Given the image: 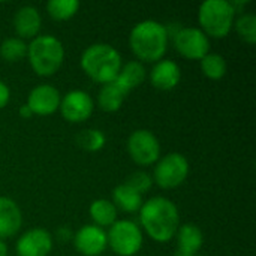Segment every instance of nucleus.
<instances>
[{
    "label": "nucleus",
    "instance_id": "20e7f679",
    "mask_svg": "<svg viewBox=\"0 0 256 256\" xmlns=\"http://www.w3.org/2000/svg\"><path fill=\"white\" fill-rule=\"evenodd\" d=\"M64 45L54 34H39L27 44V58L38 76L56 75L64 63Z\"/></svg>",
    "mask_w": 256,
    "mask_h": 256
},
{
    "label": "nucleus",
    "instance_id": "c85d7f7f",
    "mask_svg": "<svg viewBox=\"0 0 256 256\" xmlns=\"http://www.w3.org/2000/svg\"><path fill=\"white\" fill-rule=\"evenodd\" d=\"M56 237L60 242H70L74 238V231L69 226H58L57 232H56Z\"/></svg>",
    "mask_w": 256,
    "mask_h": 256
},
{
    "label": "nucleus",
    "instance_id": "aec40b11",
    "mask_svg": "<svg viewBox=\"0 0 256 256\" xmlns=\"http://www.w3.org/2000/svg\"><path fill=\"white\" fill-rule=\"evenodd\" d=\"M111 201L117 210H122L124 213H138L144 202L142 195L126 183H122L114 188Z\"/></svg>",
    "mask_w": 256,
    "mask_h": 256
},
{
    "label": "nucleus",
    "instance_id": "4468645a",
    "mask_svg": "<svg viewBox=\"0 0 256 256\" xmlns=\"http://www.w3.org/2000/svg\"><path fill=\"white\" fill-rule=\"evenodd\" d=\"M12 27L15 36L22 40H32L40 34L42 28V16L36 6L24 4L18 8L12 18Z\"/></svg>",
    "mask_w": 256,
    "mask_h": 256
},
{
    "label": "nucleus",
    "instance_id": "393cba45",
    "mask_svg": "<svg viewBox=\"0 0 256 256\" xmlns=\"http://www.w3.org/2000/svg\"><path fill=\"white\" fill-rule=\"evenodd\" d=\"M80 6L78 0H50L46 3V12L56 21H68L78 14Z\"/></svg>",
    "mask_w": 256,
    "mask_h": 256
},
{
    "label": "nucleus",
    "instance_id": "dca6fc26",
    "mask_svg": "<svg viewBox=\"0 0 256 256\" xmlns=\"http://www.w3.org/2000/svg\"><path fill=\"white\" fill-rule=\"evenodd\" d=\"M22 226V212L15 200L0 196V240L10 238Z\"/></svg>",
    "mask_w": 256,
    "mask_h": 256
},
{
    "label": "nucleus",
    "instance_id": "39448f33",
    "mask_svg": "<svg viewBox=\"0 0 256 256\" xmlns=\"http://www.w3.org/2000/svg\"><path fill=\"white\" fill-rule=\"evenodd\" d=\"M236 10L230 0H206L198 8L200 28L210 39H224L234 28Z\"/></svg>",
    "mask_w": 256,
    "mask_h": 256
},
{
    "label": "nucleus",
    "instance_id": "6e6552de",
    "mask_svg": "<svg viewBox=\"0 0 256 256\" xmlns=\"http://www.w3.org/2000/svg\"><path fill=\"white\" fill-rule=\"evenodd\" d=\"M128 153L138 166L154 165L160 158V141L148 129L134 130L126 142Z\"/></svg>",
    "mask_w": 256,
    "mask_h": 256
},
{
    "label": "nucleus",
    "instance_id": "9b49d317",
    "mask_svg": "<svg viewBox=\"0 0 256 256\" xmlns=\"http://www.w3.org/2000/svg\"><path fill=\"white\" fill-rule=\"evenodd\" d=\"M52 234L45 228H30L22 232L15 244L18 256H48L52 250Z\"/></svg>",
    "mask_w": 256,
    "mask_h": 256
},
{
    "label": "nucleus",
    "instance_id": "ddd939ff",
    "mask_svg": "<svg viewBox=\"0 0 256 256\" xmlns=\"http://www.w3.org/2000/svg\"><path fill=\"white\" fill-rule=\"evenodd\" d=\"M72 242L76 252L82 256H100L108 248L106 231L93 224L82 225L74 232Z\"/></svg>",
    "mask_w": 256,
    "mask_h": 256
},
{
    "label": "nucleus",
    "instance_id": "4be33fe9",
    "mask_svg": "<svg viewBox=\"0 0 256 256\" xmlns=\"http://www.w3.org/2000/svg\"><path fill=\"white\" fill-rule=\"evenodd\" d=\"M200 68L202 75L213 81L222 80L228 72V63L225 57L218 52H208L207 56H204L200 60Z\"/></svg>",
    "mask_w": 256,
    "mask_h": 256
},
{
    "label": "nucleus",
    "instance_id": "f8f14e48",
    "mask_svg": "<svg viewBox=\"0 0 256 256\" xmlns=\"http://www.w3.org/2000/svg\"><path fill=\"white\" fill-rule=\"evenodd\" d=\"M62 100V93L52 84H38L34 86L27 96L26 105L30 108L33 116H52L58 111Z\"/></svg>",
    "mask_w": 256,
    "mask_h": 256
},
{
    "label": "nucleus",
    "instance_id": "0eeeda50",
    "mask_svg": "<svg viewBox=\"0 0 256 256\" xmlns=\"http://www.w3.org/2000/svg\"><path fill=\"white\" fill-rule=\"evenodd\" d=\"M108 248L118 256H136L144 244L140 225L129 219H117L106 231Z\"/></svg>",
    "mask_w": 256,
    "mask_h": 256
},
{
    "label": "nucleus",
    "instance_id": "f03ea898",
    "mask_svg": "<svg viewBox=\"0 0 256 256\" xmlns=\"http://www.w3.org/2000/svg\"><path fill=\"white\" fill-rule=\"evenodd\" d=\"M170 45L165 24L156 20L136 22L129 33V46L141 63H156L164 58Z\"/></svg>",
    "mask_w": 256,
    "mask_h": 256
},
{
    "label": "nucleus",
    "instance_id": "f3484780",
    "mask_svg": "<svg viewBox=\"0 0 256 256\" xmlns=\"http://www.w3.org/2000/svg\"><path fill=\"white\" fill-rule=\"evenodd\" d=\"M177 243V256L200 255V250L204 244L202 230L196 224H180L176 236Z\"/></svg>",
    "mask_w": 256,
    "mask_h": 256
},
{
    "label": "nucleus",
    "instance_id": "7c9ffc66",
    "mask_svg": "<svg viewBox=\"0 0 256 256\" xmlns=\"http://www.w3.org/2000/svg\"><path fill=\"white\" fill-rule=\"evenodd\" d=\"M9 255V250H8V244L0 240V256H8Z\"/></svg>",
    "mask_w": 256,
    "mask_h": 256
},
{
    "label": "nucleus",
    "instance_id": "f257e3e1",
    "mask_svg": "<svg viewBox=\"0 0 256 256\" xmlns=\"http://www.w3.org/2000/svg\"><path fill=\"white\" fill-rule=\"evenodd\" d=\"M141 230L156 243H170L178 226L180 212L174 201L166 196H152L140 208Z\"/></svg>",
    "mask_w": 256,
    "mask_h": 256
},
{
    "label": "nucleus",
    "instance_id": "a211bd4d",
    "mask_svg": "<svg viewBox=\"0 0 256 256\" xmlns=\"http://www.w3.org/2000/svg\"><path fill=\"white\" fill-rule=\"evenodd\" d=\"M128 92L114 80L112 82L100 86L98 93V105L104 112H117L128 98Z\"/></svg>",
    "mask_w": 256,
    "mask_h": 256
},
{
    "label": "nucleus",
    "instance_id": "b1692460",
    "mask_svg": "<svg viewBox=\"0 0 256 256\" xmlns=\"http://www.w3.org/2000/svg\"><path fill=\"white\" fill-rule=\"evenodd\" d=\"M0 57L8 63H16L27 57V42L16 38L9 36L0 42Z\"/></svg>",
    "mask_w": 256,
    "mask_h": 256
},
{
    "label": "nucleus",
    "instance_id": "bb28decb",
    "mask_svg": "<svg viewBox=\"0 0 256 256\" xmlns=\"http://www.w3.org/2000/svg\"><path fill=\"white\" fill-rule=\"evenodd\" d=\"M126 184H129L132 189H135L138 194L144 195L146 192H148L153 186V178H152V174H148L147 171H135L132 172L128 180L124 182Z\"/></svg>",
    "mask_w": 256,
    "mask_h": 256
},
{
    "label": "nucleus",
    "instance_id": "5701e85b",
    "mask_svg": "<svg viewBox=\"0 0 256 256\" xmlns=\"http://www.w3.org/2000/svg\"><path fill=\"white\" fill-rule=\"evenodd\" d=\"M75 142L80 148L90 152V153H94V152H99L105 147L106 135L100 129L88 128V129H82L76 134Z\"/></svg>",
    "mask_w": 256,
    "mask_h": 256
},
{
    "label": "nucleus",
    "instance_id": "a878e982",
    "mask_svg": "<svg viewBox=\"0 0 256 256\" xmlns=\"http://www.w3.org/2000/svg\"><path fill=\"white\" fill-rule=\"evenodd\" d=\"M234 28L240 39L249 45H254L256 42V15L252 12H243L238 16H236Z\"/></svg>",
    "mask_w": 256,
    "mask_h": 256
},
{
    "label": "nucleus",
    "instance_id": "cd10ccee",
    "mask_svg": "<svg viewBox=\"0 0 256 256\" xmlns=\"http://www.w3.org/2000/svg\"><path fill=\"white\" fill-rule=\"evenodd\" d=\"M10 100V88L9 86L0 80V110H3Z\"/></svg>",
    "mask_w": 256,
    "mask_h": 256
},
{
    "label": "nucleus",
    "instance_id": "6ab92c4d",
    "mask_svg": "<svg viewBox=\"0 0 256 256\" xmlns=\"http://www.w3.org/2000/svg\"><path fill=\"white\" fill-rule=\"evenodd\" d=\"M147 80V69L146 64L138 62V60H129L123 63L116 81L128 92L130 93L132 90L138 88L144 81Z\"/></svg>",
    "mask_w": 256,
    "mask_h": 256
},
{
    "label": "nucleus",
    "instance_id": "2f4dec72",
    "mask_svg": "<svg viewBox=\"0 0 256 256\" xmlns=\"http://www.w3.org/2000/svg\"><path fill=\"white\" fill-rule=\"evenodd\" d=\"M194 256H202V255H194Z\"/></svg>",
    "mask_w": 256,
    "mask_h": 256
},
{
    "label": "nucleus",
    "instance_id": "1a4fd4ad",
    "mask_svg": "<svg viewBox=\"0 0 256 256\" xmlns=\"http://www.w3.org/2000/svg\"><path fill=\"white\" fill-rule=\"evenodd\" d=\"M170 40L176 51L188 60H201L210 52V39L200 27L183 26Z\"/></svg>",
    "mask_w": 256,
    "mask_h": 256
},
{
    "label": "nucleus",
    "instance_id": "c756f323",
    "mask_svg": "<svg viewBox=\"0 0 256 256\" xmlns=\"http://www.w3.org/2000/svg\"><path fill=\"white\" fill-rule=\"evenodd\" d=\"M18 112H20V116H21L22 118H30V117H33V114H32L30 108H28V106H27L26 104H22V105L20 106Z\"/></svg>",
    "mask_w": 256,
    "mask_h": 256
},
{
    "label": "nucleus",
    "instance_id": "412c9836",
    "mask_svg": "<svg viewBox=\"0 0 256 256\" xmlns=\"http://www.w3.org/2000/svg\"><path fill=\"white\" fill-rule=\"evenodd\" d=\"M88 214L93 220V225L105 230L110 228L118 218V210L116 208V206L112 204L111 200L106 198H98L94 201H92L90 207H88Z\"/></svg>",
    "mask_w": 256,
    "mask_h": 256
},
{
    "label": "nucleus",
    "instance_id": "423d86ee",
    "mask_svg": "<svg viewBox=\"0 0 256 256\" xmlns=\"http://www.w3.org/2000/svg\"><path fill=\"white\" fill-rule=\"evenodd\" d=\"M153 166V184L165 190L180 188L188 180L190 171L188 158L178 152H171L160 156Z\"/></svg>",
    "mask_w": 256,
    "mask_h": 256
},
{
    "label": "nucleus",
    "instance_id": "9d476101",
    "mask_svg": "<svg viewBox=\"0 0 256 256\" xmlns=\"http://www.w3.org/2000/svg\"><path fill=\"white\" fill-rule=\"evenodd\" d=\"M94 111L93 98L81 88H74L62 96L58 112L68 123H84Z\"/></svg>",
    "mask_w": 256,
    "mask_h": 256
},
{
    "label": "nucleus",
    "instance_id": "2eb2a0df",
    "mask_svg": "<svg viewBox=\"0 0 256 256\" xmlns=\"http://www.w3.org/2000/svg\"><path fill=\"white\" fill-rule=\"evenodd\" d=\"M150 84L162 92H170L176 88L182 81V68L177 62L171 58H162L156 62L152 70L147 74Z\"/></svg>",
    "mask_w": 256,
    "mask_h": 256
},
{
    "label": "nucleus",
    "instance_id": "7ed1b4c3",
    "mask_svg": "<svg viewBox=\"0 0 256 256\" xmlns=\"http://www.w3.org/2000/svg\"><path fill=\"white\" fill-rule=\"evenodd\" d=\"M80 66L92 81L104 86L117 78L123 66V58L116 46L105 42H96L81 52Z\"/></svg>",
    "mask_w": 256,
    "mask_h": 256
}]
</instances>
